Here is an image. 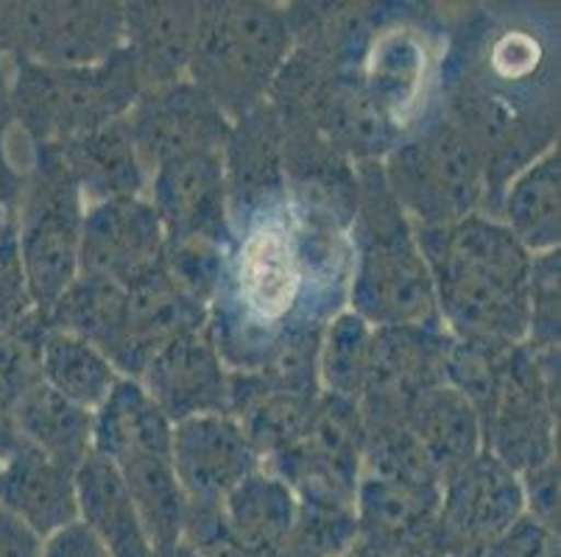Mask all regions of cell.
<instances>
[{
	"mask_svg": "<svg viewBox=\"0 0 561 557\" xmlns=\"http://www.w3.org/2000/svg\"><path fill=\"white\" fill-rule=\"evenodd\" d=\"M350 223L285 196L229 223L207 332L229 371H260L290 337L324 335L350 295Z\"/></svg>",
	"mask_w": 561,
	"mask_h": 557,
	"instance_id": "cell-1",
	"label": "cell"
},
{
	"mask_svg": "<svg viewBox=\"0 0 561 557\" xmlns=\"http://www.w3.org/2000/svg\"><path fill=\"white\" fill-rule=\"evenodd\" d=\"M438 104L483 160V214L559 137V12L534 3L476 7L450 23Z\"/></svg>",
	"mask_w": 561,
	"mask_h": 557,
	"instance_id": "cell-2",
	"label": "cell"
},
{
	"mask_svg": "<svg viewBox=\"0 0 561 557\" xmlns=\"http://www.w3.org/2000/svg\"><path fill=\"white\" fill-rule=\"evenodd\" d=\"M431 270L438 318L450 335L525 344L530 254L497 218L413 227Z\"/></svg>",
	"mask_w": 561,
	"mask_h": 557,
	"instance_id": "cell-3",
	"label": "cell"
},
{
	"mask_svg": "<svg viewBox=\"0 0 561 557\" xmlns=\"http://www.w3.org/2000/svg\"><path fill=\"white\" fill-rule=\"evenodd\" d=\"M358 207L350 223V313L369 326H427L438 318L431 270L420 252L413 223L391 196L380 162L355 165Z\"/></svg>",
	"mask_w": 561,
	"mask_h": 557,
	"instance_id": "cell-4",
	"label": "cell"
},
{
	"mask_svg": "<svg viewBox=\"0 0 561 557\" xmlns=\"http://www.w3.org/2000/svg\"><path fill=\"white\" fill-rule=\"evenodd\" d=\"M447 31V14L431 12V7L380 3L375 25L358 50L335 65L352 70L400 140L438 109Z\"/></svg>",
	"mask_w": 561,
	"mask_h": 557,
	"instance_id": "cell-5",
	"label": "cell"
},
{
	"mask_svg": "<svg viewBox=\"0 0 561 557\" xmlns=\"http://www.w3.org/2000/svg\"><path fill=\"white\" fill-rule=\"evenodd\" d=\"M290 48L285 9L257 0L202 3L187 81L234 120L268 98Z\"/></svg>",
	"mask_w": 561,
	"mask_h": 557,
	"instance_id": "cell-6",
	"label": "cell"
},
{
	"mask_svg": "<svg viewBox=\"0 0 561 557\" xmlns=\"http://www.w3.org/2000/svg\"><path fill=\"white\" fill-rule=\"evenodd\" d=\"M12 117L32 148L65 146L129 115L142 84L126 48L90 68H43L12 59Z\"/></svg>",
	"mask_w": 561,
	"mask_h": 557,
	"instance_id": "cell-7",
	"label": "cell"
},
{
	"mask_svg": "<svg viewBox=\"0 0 561 557\" xmlns=\"http://www.w3.org/2000/svg\"><path fill=\"white\" fill-rule=\"evenodd\" d=\"M380 165L391 196L413 227H450L469 214H483L486 176L481 153L442 104L402 137Z\"/></svg>",
	"mask_w": 561,
	"mask_h": 557,
	"instance_id": "cell-8",
	"label": "cell"
},
{
	"mask_svg": "<svg viewBox=\"0 0 561 557\" xmlns=\"http://www.w3.org/2000/svg\"><path fill=\"white\" fill-rule=\"evenodd\" d=\"M18 257L34 310L48 313L79 276L84 198L56 146L34 148L18 198Z\"/></svg>",
	"mask_w": 561,
	"mask_h": 557,
	"instance_id": "cell-9",
	"label": "cell"
},
{
	"mask_svg": "<svg viewBox=\"0 0 561 557\" xmlns=\"http://www.w3.org/2000/svg\"><path fill=\"white\" fill-rule=\"evenodd\" d=\"M171 457L187 502L182 541L213 555L224 546V502L249 474L263 468L257 452L234 418L196 416L173 423Z\"/></svg>",
	"mask_w": 561,
	"mask_h": 557,
	"instance_id": "cell-10",
	"label": "cell"
},
{
	"mask_svg": "<svg viewBox=\"0 0 561 557\" xmlns=\"http://www.w3.org/2000/svg\"><path fill=\"white\" fill-rule=\"evenodd\" d=\"M483 452L494 454L517 477L556 460L559 387L548 385L525 344L508 351L497 385L478 410Z\"/></svg>",
	"mask_w": 561,
	"mask_h": 557,
	"instance_id": "cell-11",
	"label": "cell"
},
{
	"mask_svg": "<svg viewBox=\"0 0 561 557\" xmlns=\"http://www.w3.org/2000/svg\"><path fill=\"white\" fill-rule=\"evenodd\" d=\"M360 463L364 421L358 405L333 393H321L302 436L263 463V468L283 479L299 502L355 508Z\"/></svg>",
	"mask_w": 561,
	"mask_h": 557,
	"instance_id": "cell-12",
	"label": "cell"
},
{
	"mask_svg": "<svg viewBox=\"0 0 561 557\" xmlns=\"http://www.w3.org/2000/svg\"><path fill=\"white\" fill-rule=\"evenodd\" d=\"M523 515L519 477L481 452L442 485L431 557H483Z\"/></svg>",
	"mask_w": 561,
	"mask_h": 557,
	"instance_id": "cell-13",
	"label": "cell"
},
{
	"mask_svg": "<svg viewBox=\"0 0 561 557\" xmlns=\"http://www.w3.org/2000/svg\"><path fill=\"white\" fill-rule=\"evenodd\" d=\"M442 479L431 468L360 466L358 544L380 557H431Z\"/></svg>",
	"mask_w": 561,
	"mask_h": 557,
	"instance_id": "cell-14",
	"label": "cell"
},
{
	"mask_svg": "<svg viewBox=\"0 0 561 557\" xmlns=\"http://www.w3.org/2000/svg\"><path fill=\"white\" fill-rule=\"evenodd\" d=\"M124 48V3H12L9 59L90 68Z\"/></svg>",
	"mask_w": 561,
	"mask_h": 557,
	"instance_id": "cell-15",
	"label": "cell"
},
{
	"mask_svg": "<svg viewBox=\"0 0 561 557\" xmlns=\"http://www.w3.org/2000/svg\"><path fill=\"white\" fill-rule=\"evenodd\" d=\"M447 344V329L377 326L371 332L369 371L358 398L364 427L405 423L422 393L445 385Z\"/></svg>",
	"mask_w": 561,
	"mask_h": 557,
	"instance_id": "cell-16",
	"label": "cell"
},
{
	"mask_svg": "<svg viewBox=\"0 0 561 557\" xmlns=\"http://www.w3.org/2000/svg\"><path fill=\"white\" fill-rule=\"evenodd\" d=\"M126 120L146 176L165 162L224 151L232 123L187 79L140 92Z\"/></svg>",
	"mask_w": 561,
	"mask_h": 557,
	"instance_id": "cell-17",
	"label": "cell"
},
{
	"mask_svg": "<svg viewBox=\"0 0 561 557\" xmlns=\"http://www.w3.org/2000/svg\"><path fill=\"white\" fill-rule=\"evenodd\" d=\"M165 263V232L146 196L115 198L84 209L79 276L129 288Z\"/></svg>",
	"mask_w": 561,
	"mask_h": 557,
	"instance_id": "cell-18",
	"label": "cell"
},
{
	"mask_svg": "<svg viewBox=\"0 0 561 557\" xmlns=\"http://www.w3.org/2000/svg\"><path fill=\"white\" fill-rule=\"evenodd\" d=\"M207 326V306L173 282L165 263L126 288L124 318L106 360L126 380H140L151 360L173 344Z\"/></svg>",
	"mask_w": 561,
	"mask_h": 557,
	"instance_id": "cell-19",
	"label": "cell"
},
{
	"mask_svg": "<svg viewBox=\"0 0 561 557\" xmlns=\"http://www.w3.org/2000/svg\"><path fill=\"white\" fill-rule=\"evenodd\" d=\"M146 198L160 214L165 245L229 243L227 182L218 153L173 160L149 173Z\"/></svg>",
	"mask_w": 561,
	"mask_h": 557,
	"instance_id": "cell-20",
	"label": "cell"
},
{
	"mask_svg": "<svg viewBox=\"0 0 561 557\" xmlns=\"http://www.w3.org/2000/svg\"><path fill=\"white\" fill-rule=\"evenodd\" d=\"M135 382H140L171 423L196 416H227L229 368L207 326L168 344Z\"/></svg>",
	"mask_w": 561,
	"mask_h": 557,
	"instance_id": "cell-21",
	"label": "cell"
},
{
	"mask_svg": "<svg viewBox=\"0 0 561 557\" xmlns=\"http://www.w3.org/2000/svg\"><path fill=\"white\" fill-rule=\"evenodd\" d=\"M221 160L229 223L288 196L283 129L268 101L229 123Z\"/></svg>",
	"mask_w": 561,
	"mask_h": 557,
	"instance_id": "cell-22",
	"label": "cell"
},
{
	"mask_svg": "<svg viewBox=\"0 0 561 557\" xmlns=\"http://www.w3.org/2000/svg\"><path fill=\"white\" fill-rule=\"evenodd\" d=\"M202 3L142 0L124 3V48L142 92L187 79Z\"/></svg>",
	"mask_w": 561,
	"mask_h": 557,
	"instance_id": "cell-23",
	"label": "cell"
},
{
	"mask_svg": "<svg viewBox=\"0 0 561 557\" xmlns=\"http://www.w3.org/2000/svg\"><path fill=\"white\" fill-rule=\"evenodd\" d=\"M73 474L34 446H20L0 463V508L18 515L39 538L79 521Z\"/></svg>",
	"mask_w": 561,
	"mask_h": 557,
	"instance_id": "cell-24",
	"label": "cell"
},
{
	"mask_svg": "<svg viewBox=\"0 0 561 557\" xmlns=\"http://www.w3.org/2000/svg\"><path fill=\"white\" fill-rule=\"evenodd\" d=\"M56 148L84 198V207L115 198H140L149 190V176L140 165L126 117Z\"/></svg>",
	"mask_w": 561,
	"mask_h": 557,
	"instance_id": "cell-25",
	"label": "cell"
},
{
	"mask_svg": "<svg viewBox=\"0 0 561 557\" xmlns=\"http://www.w3.org/2000/svg\"><path fill=\"white\" fill-rule=\"evenodd\" d=\"M224 546L247 557H277L297 521L294 490L272 472L249 474L224 502Z\"/></svg>",
	"mask_w": 561,
	"mask_h": 557,
	"instance_id": "cell-26",
	"label": "cell"
},
{
	"mask_svg": "<svg viewBox=\"0 0 561 557\" xmlns=\"http://www.w3.org/2000/svg\"><path fill=\"white\" fill-rule=\"evenodd\" d=\"M73 483L79 521L110 549L112 557H151V544L129 488L104 454H87L76 468Z\"/></svg>",
	"mask_w": 561,
	"mask_h": 557,
	"instance_id": "cell-27",
	"label": "cell"
},
{
	"mask_svg": "<svg viewBox=\"0 0 561 557\" xmlns=\"http://www.w3.org/2000/svg\"><path fill=\"white\" fill-rule=\"evenodd\" d=\"M405 427L411 429L413 441L420 443L442 485L483 452L476 407L447 382L416 398V405L408 413Z\"/></svg>",
	"mask_w": 561,
	"mask_h": 557,
	"instance_id": "cell-28",
	"label": "cell"
},
{
	"mask_svg": "<svg viewBox=\"0 0 561 557\" xmlns=\"http://www.w3.org/2000/svg\"><path fill=\"white\" fill-rule=\"evenodd\" d=\"M12 423L20 441L68 472H76L81 460L93 452V413L76 407L43 380L25 387L14 402Z\"/></svg>",
	"mask_w": 561,
	"mask_h": 557,
	"instance_id": "cell-29",
	"label": "cell"
},
{
	"mask_svg": "<svg viewBox=\"0 0 561 557\" xmlns=\"http://www.w3.org/2000/svg\"><path fill=\"white\" fill-rule=\"evenodd\" d=\"M500 223L528 254L556 252L561 240V156L550 148L508 182Z\"/></svg>",
	"mask_w": 561,
	"mask_h": 557,
	"instance_id": "cell-30",
	"label": "cell"
},
{
	"mask_svg": "<svg viewBox=\"0 0 561 557\" xmlns=\"http://www.w3.org/2000/svg\"><path fill=\"white\" fill-rule=\"evenodd\" d=\"M173 423L142 391L140 382L121 380L93 413V452L110 463L142 452H171Z\"/></svg>",
	"mask_w": 561,
	"mask_h": 557,
	"instance_id": "cell-31",
	"label": "cell"
},
{
	"mask_svg": "<svg viewBox=\"0 0 561 557\" xmlns=\"http://www.w3.org/2000/svg\"><path fill=\"white\" fill-rule=\"evenodd\" d=\"M39 376L59 396L73 402L87 413H95L121 374L95 346L68 332H45L43 349H39Z\"/></svg>",
	"mask_w": 561,
	"mask_h": 557,
	"instance_id": "cell-32",
	"label": "cell"
},
{
	"mask_svg": "<svg viewBox=\"0 0 561 557\" xmlns=\"http://www.w3.org/2000/svg\"><path fill=\"white\" fill-rule=\"evenodd\" d=\"M124 301L126 288L121 285L93 276H76L73 285L54 301L45 318L50 329L81 337L106 357L121 329Z\"/></svg>",
	"mask_w": 561,
	"mask_h": 557,
	"instance_id": "cell-33",
	"label": "cell"
},
{
	"mask_svg": "<svg viewBox=\"0 0 561 557\" xmlns=\"http://www.w3.org/2000/svg\"><path fill=\"white\" fill-rule=\"evenodd\" d=\"M371 332H375V326H369L355 313H346V310L330 321L324 335H321L319 349L321 391L350 398L358 405L366 371H369Z\"/></svg>",
	"mask_w": 561,
	"mask_h": 557,
	"instance_id": "cell-34",
	"label": "cell"
},
{
	"mask_svg": "<svg viewBox=\"0 0 561 557\" xmlns=\"http://www.w3.org/2000/svg\"><path fill=\"white\" fill-rule=\"evenodd\" d=\"M355 508L297 499V521L277 557H341L355 546Z\"/></svg>",
	"mask_w": 561,
	"mask_h": 557,
	"instance_id": "cell-35",
	"label": "cell"
},
{
	"mask_svg": "<svg viewBox=\"0 0 561 557\" xmlns=\"http://www.w3.org/2000/svg\"><path fill=\"white\" fill-rule=\"evenodd\" d=\"M525 346L534 351L559 349V248L530 254Z\"/></svg>",
	"mask_w": 561,
	"mask_h": 557,
	"instance_id": "cell-36",
	"label": "cell"
},
{
	"mask_svg": "<svg viewBox=\"0 0 561 557\" xmlns=\"http://www.w3.org/2000/svg\"><path fill=\"white\" fill-rule=\"evenodd\" d=\"M32 295L25 288L18 257V212L0 214V329H9L32 313Z\"/></svg>",
	"mask_w": 561,
	"mask_h": 557,
	"instance_id": "cell-37",
	"label": "cell"
},
{
	"mask_svg": "<svg viewBox=\"0 0 561 557\" xmlns=\"http://www.w3.org/2000/svg\"><path fill=\"white\" fill-rule=\"evenodd\" d=\"M519 483H523L525 513L542 527L559 533V460L525 472Z\"/></svg>",
	"mask_w": 561,
	"mask_h": 557,
	"instance_id": "cell-38",
	"label": "cell"
},
{
	"mask_svg": "<svg viewBox=\"0 0 561 557\" xmlns=\"http://www.w3.org/2000/svg\"><path fill=\"white\" fill-rule=\"evenodd\" d=\"M43 557H112L110 549L90 530L73 521L43 541Z\"/></svg>",
	"mask_w": 561,
	"mask_h": 557,
	"instance_id": "cell-39",
	"label": "cell"
},
{
	"mask_svg": "<svg viewBox=\"0 0 561 557\" xmlns=\"http://www.w3.org/2000/svg\"><path fill=\"white\" fill-rule=\"evenodd\" d=\"M0 557H43V538L3 508H0Z\"/></svg>",
	"mask_w": 561,
	"mask_h": 557,
	"instance_id": "cell-40",
	"label": "cell"
},
{
	"mask_svg": "<svg viewBox=\"0 0 561 557\" xmlns=\"http://www.w3.org/2000/svg\"><path fill=\"white\" fill-rule=\"evenodd\" d=\"M151 557H210V555H204V552H198L196 546L185 544V541H180L176 546H168V549H157L151 552Z\"/></svg>",
	"mask_w": 561,
	"mask_h": 557,
	"instance_id": "cell-41",
	"label": "cell"
},
{
	"mask_svg": "<svg viewBox=\"0 0 561 557\" xmlns=\"http://www.w3.org/2000/svg\"><path fill=\"white\" fill-rule=\"evenodd\" d=\"M341 557H380V555H375V552L366 549L364 544H358V541H355V546H352V549L346 552V555H341Z\"/></svg>",
	"mask_w": 561,
	"mask_h": 557,
	"instance_id": "cell-42",
	"label": "cell"
},
{
	"mask_svg": "<svg viewBox=\"0 0 561 557\" xmlns=\"http://www.w3.org/2000/svg\"><path fill=\"white\" fill-rule=\"evenodd\" d=\"M210 557H247V555H238V552H232V549H227V546H221V549L213 552Z\"/></svg>",
	"mask_w": 561,
	"mask_h": 557,
	"instance_id": "cell-43",
	"label": "cell"
}]
</instances>
